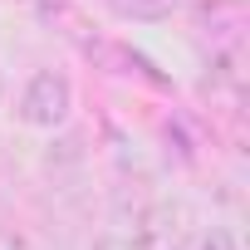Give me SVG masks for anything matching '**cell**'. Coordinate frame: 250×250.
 I'll return each mask as SVG.
<instances>
[{"label":"cell","instance_id":"4","mask_svg":"<svg viewBox=\"0 0 250 250\" xmlns=\"http://www.w3.org/2000/svg\"><path fill=\"white\" fill-rule=\"evenodd\" d=\"M191 250H240V240H235L230 226H206V230L191 240Z\"/></svg>","mask_w":250,"mask_h":250},{"label":"cell","instance_id":"5","mask_svg":"<svg viewBox=\"0 0 250 250\" xmlns=\"http://www.w3.org/2000/svg\"><path fill=\"white\" fill-rule=\"evenodd\" d=\"M0 250H35V245H30L15 226H0Z\"/></svg>","mask_w":250,"mask_h":250},{"label":"cell","instance_id":"6","mask_svg":"<svg viewBox=\"0 0 250 250\" xmlns=\"http://www.w3.org/2000/svg\"><path fill=\"white\" fill-rule=\"evenodd\" d=\"M88 250H138V245H133L128 235H98V240H93Z\"/></svg>","mask_w":250,"mask_h":250},{"label":"cell","instance_id":"3","mask_svg":"<svg viewBox=\"0 0 250 250\" xmlns=\"http://www.w3.org/2000/svg\"><path fill=\"white\" fill-rule=\"evenodd\" d=\"M113 10L123 20H167L177 10V0H113Z\"/></svg>","mask_w":250,"mask_h":250},{"label":"cell","instance_id":"2","mask_svg":"<svg viewBox=\"0 0 250 250\" xmlns=\"http://www.w3.org/2000/svg\"><path fill=\"white\" fill-rule=\"evenodd\" d=\"M69 108H74V83L64 74H54V69L30 74V83L20 93V118L30 123V128H49V133L64 128Z\"/></svg>","mask_w":250,"mask_h":250},{"label":"cell","instance_id":"1","mask_svg":"<svg viewBox=\"0 0 250 250\" xmlns=\"http://www.w3.org/2000/svg\"><path fill=\"white\" fill-rule=\"evenodd\" d=\"M196 240V211L182 196H157L152 206H143L138 216V250H191Z\"/></svg>","mask_w":250,"mask_h":250}]
</instances>
